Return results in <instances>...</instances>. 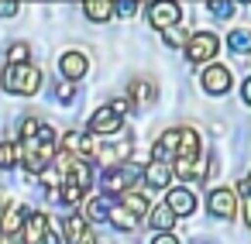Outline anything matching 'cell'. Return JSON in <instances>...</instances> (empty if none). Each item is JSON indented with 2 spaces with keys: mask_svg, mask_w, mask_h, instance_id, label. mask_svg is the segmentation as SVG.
Masks as SVG:
<instances>
[{
  "mask_svg": "<svg viewBox=\"0 0 251 244\" xmlns=\"http://www.w3.org/2000/svg\"><path fill=\"white\" fill-rule=\"evenodd\" d=\"M18 145L14 141H0V169H14L18 165Z\"/></svg>",
  "mask_w": 251,
  "mask_h": 244,
  "instance_id": "cell-21",
  "label": "cell"
},
{
  "mask_svg": "<svg viewBox=\"0 0 251 244\" xmlns=\"http://www.w3.org/2000/svg\"><path fill=\"white\" fill-rule=\"evenodd\" d=\"M244 220H248V227H251V196H248V203H244Z\"/></svg>",
  "mask_w": 251,
  "mask_h": 244,
  "instance_id": "cell-34",
  "label": "cell"
},
{
  "mask_svg": "<svg viewBox=\"0 0 251 244\" xmlns=\"http://www.w3.org/2000/svg\"><path fill=\"white\" fill-rule=\"evenodd\" d=\"M28 55H31V45H28V42H18V45H11L7 62H11V66H21V62H28Z\"/></svg>",
  "mask_w": 251,
  "mask_h": 244,
  "instance_id": "cell-22",
  "label": "cell"
},
{
  "mask_svg": "<svg viewBox=\"0 0 251 244\" xmlns=\"http://www.w3.org/2000/svg\"><path fill=\"white\" fill-rule=\"evenodd\" d=\"M38 127H42V124H38L35 117H25V121H21V138H35Z\"/></svg>",
  "mask_w": 251,
  "mask_h": 244,
  "instance_id": "cell-26",
  "label": "cell"
},
{
  "mask_svg": "<svg viewBox=\"0 0 251 244\" xmlns=\"http://www.w3.org/2000/svg\"><path fill=\"white\" fill-rule=\"evenodd\" d=\"M210 14L213 18H230L234 14V4H230V0H210Z\"/></svg>",
  "mask_w": 251,
  "mask_h": 244,
  "instance_id": "cell-24",
  "label": "cell"
},
{
  "mask_svg": "<svg viewBox=\"0 0 251 244\" xmlns=\"http://www.w3.org/2000/svg\"><path fill=\"white\" fill-rule=\"evenodd\" d=\"M151 244H179V241H176V237H172V234H169V230H165V234H158V237H155V241H151Z\"/></svg>",
  "mask_w": 251,
  "mask_h": 244,
  "instance_id": "cell-31",
  "label": "cell"
},
{
  "mask_svg": "<svg viewBox=\"0 0 251 244\" xmlns=\"http://www.w3.org/2000/svg\"><path fill=\"white\" fill-rule=\"evenodd\" d=\"M59 155V138L52 127H38L35 138H25V169L35 175V172H45Z\"/></svg>",
  "mask_w": 251,
  "mask_h": 244,
  "instance_id": "cell-1",
  "label": "cell"
},
{
  "mask_svg": "<svg viewBox=\"0 0 251 244\" xmlns=\"http://www.w3.org/2000/svg\"><path fill=\"white\" fill-rule=\"evenodd\" d=\"M206 206H210V217L213 220H230L237 213V193L227 189V186H217V189H210Z\"/></svg>",
  "mask_w": 251,
  "mask_h": 244,
  "instance_id": "cell-5",
  "label": "cell"
},
{
  "mask_svg": "<svg viewBox=\"0 0 251 244\" xmlns=\"http://www.w3.org/2000/svg\"><path fill=\"white\" fill-rule=\"evenodd\" d=\"M62 230H66V241L69 244H83L93 230L86 227V217H79V213H73V217H66V223H62Z\"/></svg>",
  "mask_w": 251,
  "mask_h": 244,
  "instance_id": "cell-13",
  "label": "cell"
},
{
  "mask_svg": "<svg viewBox=\"0 0 251 244\" xmlns=\"http://www.w3.org/2000/svg\"><path fill=\"white\" fill-rule=\"evenodd\" d=\"M148 223H151L155 230H162V234H165V230H172V223H176V210H172L169 203H158V206L148 213Z\"/></svg>",
  "mask_w": 251,
  "mask_h": 244,
  "instance_id": "cell-15",
  "label": "cell"
},
{
  "mask_svg": "<svg viewBox=\"0 0 251 244\" xmlns=\"http://www.w3.org/2000/svg\"><path fill=\"white\" fill-rule=\"evenodd\" d=\"M45 230H49V217H45V213H38V210H35V213H28V220H25V241H28V244H35Z\"/></svg>",
  "mask_w": 251,
  "mask_h": 244,
  "instance_id": "cell-17",
  "label": "cell"
},
{
  "mask_svg": "<svg viewBox=\"0 0 251 244\" xmlns=\"http://www.w3.org/2000/svg\"><path fill=\"white\" fill-rule=\"evenodd\" d=\"M35 244H62V237H59V234H55V230L49 227V230H45V234H42V237H38Z\"/></svg>",
  "mask_w": 251,
  "mask_h": 244,
  "instance_id": "cell-29",
  "label": "cell"
},
{
  "mask_svg": "<svg viewBox=\"0 0 251 244\" xmlns=\"http://www.w3.org/2000/svg\"><path fill=\"white\" fill-rule=\"evenodd\" d=\"M28 206L25 203H11L7 210H0V230L4 234H18V230H25V220H28Z\"/></svg>",
  "mask_w": 251,
  "mask_h": 244,
  "instance_id": "cell-10",
  "label": "cell"
},
{
  "mask_svg": "<svg viewBox=\"0 0 251 244\" xmlns=\"http://www.w3.org/2000/svg\"><path fill=\"white\" fill-rule=\"evenodd\" d=\"M241 4H251V0H241Z\"/></svg>",
  "mask_w": 251,
  "mask_h": 244,
  "instance_id": "cell-35",
  "label": "cell"
},
{
  "mask_svg": "<svg viewBox=\"0 0 251 244\" xmlns=\"http://www.w3.org/2000/svg\"><path fill=\"white\" fill-rule=\"evenodd\" d=\"M134 179H138V169L124 162V165H107V172H103L100 186L114 196V193H127V189L134 186Z\"/></svg>",
  "mask_w": 251,
  "mask_h": 244,
  "instance_id": "cell-3",
  "label": "cell"
},
{
  "mask_svg": "<svg viewBox=\"0 0 251 244\" xmlns=\"http://www.w3.org/2000/svg\"><path fill=\"white\" fill-rule=\"evenodd\" d=\"M4 90H7V93H18V97H31V93L42 90V73H38L31 62L7 66V73H4Z\"/></svg>",
  "mask_w": 251,
  "mask_h": 244,
  "instance_id": "cell-2",
  "label": "cell"
},
{
  "mask_svg": "<svg viewBox=\"0 0 251 244\" xmlns=\"http://www.w3.org/2000/svg\"><path fill=\"white\" fill-rule=\"evenodd\" d=\"M114 206H117V199H114L110 193H103V196H97V199L86 203V217H90V220H110Z\"/></svg>",
  "mask_w": 251,
  "mask_h": 244,
  "instance_id": "cell-14",
  "label": "cell"
},
{
  "mask_svg": "<svg viewBox=\"0 0 251 244\" xmlns=\"http://www.w3.org/2000/svg\"><path fill=\"white\" fill-rule=\"evenodd\" d=\"M165 203L176 210V217H189V213H196V196H193L186 186H176V189H169Z\"/></svg>",
  "mask_w": 251,
  "mask_h": 244,
  "instance_id": "cell-11",
  "label": "cell"
},
{
  "mask_svg": "<svg viewBox=\"0 0 251 244\" xmlns=\"http://www.w3.org/2000/svg\"><path fill=\"white\" fill-rule=\"evenodd\" d=\"M165 42H169V45H182V42H186V35H182V31H172V28H165Z\"/></svg>",
  "mask_w": 251,
  "mask_h": 244,
  "instance_id": "cell-30",
  "label": "cell"
},
{
  "mask_svg": "<svg viewBox=\"0 0 251 244\" xmlns=\"http://www.w3.org/2000/svg\"><path fill=\"white\" fill-rule=\"evenodd\" d=\"M55 97H59V100H62V103H69V100H73V97H76V86H73V83H62V86H59V90H55Z\"/></svg>",
  "mask_w": 251,
  "mask_h": 244,
  "instance_id": "cell-28",
  "label": "cell"
},
{
  "mask_svg": "<svg viewBox=\"0 0 251 244\" xmlns=\"http://www.w3.org/2000/svg\"><path fill=\"white\" fill-rule=\"evenodd\" d=\"M151 97H155V90H151V86H148L145 79H138V83H131V100H134V103H148Z\"/></svg>",
  "mask_w": 251,
  "mask_h": 244,
  "instance_id": "cell-23",
  "label": "cell"
},
{
  "mask_svg": "<svg viewBox=\"0 0 251 244\" xmlns=\"http://www.w3.org/2000/svg\"><path fill=\"white\" fill-rule=\"evenodd\" d=\"M114 11L121 18H131V14H138V0H114Z\"/></svg>",
  "mask_w": 251,
  "mask_h": 244,
  "instance_id": "cell-25",
  "label": "cell"
},
{
  "mask_svg": "<svg viewBox=\"0 0 251 244\" xmlns=\"http://www.w3.org/2000/svg\"><path fill=\"white\" fill-rule=\"evenodd\" d=\"M241 189H244V196H251V172L244 175V182H241Z\"/></svg>",
  "mask_w": 251,
  "mask_h": 244,
  "instance_id": "cell-33",
  "label": "cell"
},
{
  "mask_svg": "<svg viewBox=\"0 0 251 244\" xmlns=\"http://www.w3.org/2000/svg\"><path fill=\"white\" fill-rule=\"evenodd\" d=\"M18 7H21L18 0H0V18H14V14H18Z\"/></svg>",
  "mask_w": 251,
  "mask_h": 244,
  "instance_id": "cell-27",
  "label": "cell"
},
{
  "mask_svg": "<svg viewBox=\"0 0 251 244\" xmlns=\"http://www.w3.org/2000/svg\"><path fill=\"white\" fill-rule=\"evenodd\" d=\"M121 121H124V114L114 103H107L90 117V134H114V131H121Z\"/></svg>",
  "mask_w": 251,
  "mask_h": 244,
  "instance_id": "cell-7",
  "label": "cell"
},
{
  "mask_svg": "<svg viewBox=\"0 0 251 244\" xmlns=\"http://www.w3.org/2000/svg\"><path fill=\"white\" fill-rule=\"evenodd\" d=\"M200 83H203V90H206V93L220 97V93H227V90H230V69H224V66H210V69L200 76Z\"/></svg>",
  "mask_w": 251,
  "mask_h": 244,
  "instance_id": "cell-9",
  "label": "cell"
},
{
  "mask_svg": "<svg viewBox=\"0 0 251 244\" xmlns=\"http://www.w3.org/2000/svg\"><path fill=\"white\" fill-rule=\"evenodd\" d=\"M86 69H90V62H86V55H83V52H66V55H59V73H62L69 83L83 79V76H86Z\"/></svg>",
  "mask_w": 251,
  "mask_h": 244,
  "instance_id": "cell-8",
  "label": "cell"
},
{
  "mask_svg": "<svg viewBox=\"0 0 251 244\" xmlns=\"http://www.w3.org/2000/svg\"><path fill=\"white\" fill-rule=\"evenodd\" d=\"M241 97H244V103H251V76L244 79V86H241Z\"/></svg>",
  "mask_w": 251,
  "mask_h": 244,
  "instance_id": "cell-32",
  "label": "cell"
},
{
  "mask_svg": "<svg viewBox=\"0 0 251 244\" xmlns=\"http://www.w3.org/2000/svg\"><path fill=\"white\" fill-rule=\"evenodd\" d=\"M138 220H141V217H138V213H131V210L117 199V206H114V213H110V223H114L117 230H134V227H138Z\"/></svg>",
  "mask_w": 251,
  "mask_h": 244,
  "instance_id": "cell-18",
  "label": "cell"
},
{
  "mask_svg": "<svg viewBox=\"0 0 251 244\" xmlns=\"http://www.w3.org/2000/svg\"><path fill=\"white\" fill-rule=\"evenodd\" d=\"M220 49V38L210 35V31H196L189 42H186V59L189 62H210Z\"/></svg>",
  "mask_w": 251,
  "mask_h": 244,
  "instance_id": "cell-4",
  "label": "cell"
},
{
  "mask_svg": "<svg viewBox=\"0 0 251 244\" xmlns=\"http://www.w3.org/2000/svg\"><path fill=\"white\" fill-rule=\"evenodd\" d=\"M83 11H86V18H90V21L103 24V21H110V14H114V0H86Z\"/></svg>",
  "mask_w": 251,
  "mask_h": 244,
  "instance_id": "cell-16",
  "label": "cell"
},
{
  "mask_svg": "<svg viewBox=\"0 0 251 244\" xmlns=\"http://www.w3.org/2000/svg\"><path fill=\"white\" fill-rule=\"evenodd\" d=\"M179 18H182V11H179L176 0H155V4L148 7V21H151V28H176Z\"/></svg>",
  "mask_w": 251,
  "mask_h": 244,
  "instance_id": "cell-6",
  "label": "cell"
},
{
  "mask_svg": "<svg viewBox=\"0 0 251 244\" xmlns=\"http://www.w3.org/2000/svg\"><path fill=\"white\" fill-rule=\"evenodd\" d=\"M169 179H172V165L151 158V165L145 169V186H151V189H169Z\"/></svg>",
  "mask_w": 251,
  "mask_h": 244,
  "instance_id": "cell-12",
  "label": "cell"
},
{
  "mask_svg": "<svg viewBox=\"0 0 251 244\" xmlns=\"http://www.w3.org/2000/svg\"><path fill=\"white\" fill-rule=\"evenodd\" d=\"M227 49H230L234 55H251V31H248V28L230 31V35H227Z\"/></svg>",
  "mask_w": 251,
  "mask_h": 244,
  "instance_id": "cell-19",
  "label": "cell"
},
{
  "mask_svg": "<svg viewBox=\"0 0 251 244\" xmlns=\"http://www.w3.org/2000/svg\"><path fill=\"white\" fill-rule=\"evenodd\" d=\"M121 203H124L131 213H138V217H145V213H148V199H145V193H138V189L121 193Z\"/></svg>",
  "mask_w": 251,
  "mask_h": 244,
  "instance_id": "cell-20",
  "label": "cell"
},
{
  "mask_svg": "<svg viewBox=\"0 0 251 244\" xmlns=\"http://www.w3.org/2000/svg\"><path fill=\"white\" fill-rule=\"evenodd\" d=\"M0 244H7V241H4V237H0Z\"/></svg>",
  "mask_w": 251,
  "mask_h": 244,
  "instance_id": "cell-36",
  "label": "cell"
}]
</instances>
